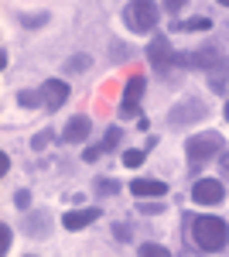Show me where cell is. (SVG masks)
<instances>
[{
  "label": "cell",
  "instance_id": "21",
  "mask_svg": "<svg viewBox=\"0 0 229 257\" xmlns=\"http://www.w3.org/2000/svg\"><path fill=\"white\" fill-rule=\"evenodd\" d=\"M120 138H123V134H120V127H110V131H106V138H103V148H106V151H116V148H120Z\"/></svg>",
  "mask_w": 229,
  "mask_h": 257
},
{
  "label": "cell",
  "instance_id": "33",
  "mask_svg": "<svg viewBox=\"0 0 229 257\" xmlns=\"http://www.w3.org/2000/svg\"><path fill=\"white\" fill-rule=\"evenodd\" d=\"M226 120H229V103H226Z\"/></svg>",
  "mask_w": 229,
  "mask_h": 257
},
{
  "label": "cell",
  "instance_id": "20",
  "mask_svg": "<svg viewBox=\"0 0 229 257\" xmlns=\"http://www.w3.org/2000/svg\"><path fill=\"white\" fill-rule=\"evenodd\" d=\"M96 192H103V196H116V192H123V189H120V182H113V178H99V182H96Z\"/></svg>",
  "mask_w": 229,
  "mask_h": 257
},
{
  "label": "cell",
  "instance_id": "29",
  "mask_svg": "<svg viewBox=\"0 0 229 257\" xmlns=\"http://www.w3.org/2000/svg\"><path fill=\"white\" fill-rule=\"evenodd\" d=\"M161 209H164L161 202H147V199L140 202V213H147V216H151V213H161Z\"/></svg>",
  "mask_w": 229,
  "mask_h": 257
},
{
  "label": "cell",
  "instance_id": "32",
  "mask_svg": "<svg viewBox=\"0 0 229 257\" xmlns=\"http://www.w3.org/2000/svg\"><path fill=\"white\" fill-rule=\"evenodd\" d=\"M215 4H222V7H229V0H215Z\"/></svg>",
  "mask_w": 229,
  "mask_h": 257
},
{
  "label": "cell",
  "instance_id": "1",
  "mask_svg": "<svg viewBox=\"0 0 229 257\" xmlns=\"http://www.w3.org/2000/svg\"><path fill=\"white\" fill-rule=\"evenodd\" d=\"M188 233H191V240H195L198 250L219 254V250L229 243V223L222 216H191Z\"/></svg>",
  "mask_w": 229,
  "mask_h": 257
},
{
  "label": "cell",
  "instance_id": "26",
  "mask_svg": "<svg viewBox=\"0 0 229 257\" xmlns=\"http://www.w3.org/2000/svg\"><path fill=\"white\" fill-rule=\"evenodd\" d=\"M103 151H106L103 144H96V148H86V151H82V161H99V158H103Z\"/></svg>",
  "mask_w": 229,
  "mask_h": 257
},
{
  "label": "cell",
  "instance_id": "6",
  "mask_svg": "<svg viewBox=\"0 0 229 257\" xmlns=\"http://www.w3.org/2000/svg\"><path fill=\"white\" fill-rule=\"evenodd\" d=\"M222 199H226V189L219 178H198L191 189V202H198V206H219Z\"/></svg>",
  "mask_w": 229,
  "mask_h": 257
},
{
  "label": "cell",
  "instance_id": "22",
  "mask_svg": "<svg viewBox=\"0 0 229 257\" xmlns=\"http://www.w3.org/2000/svg\"><path fill=\"white\" fill-rule=\"evenodd\" d=\"M52 138H55L52 131H41V134H35V138H31V148H35V151H45V148L52 144Z\"/></svg>",
  "mask_w": 229,
  "mask_h": 257
},
{
  "label": "cell",
  "instance_id": "30",
  "mask_svg": "<svg viewBox=\"0 0 229 257\" xmlns=\"http://www.w3.org/2000/svg\"><path fill=\"white\" fill-rule=\"evenodd\" d=\"M11 172V155H0V175H7Z\"/></svg>",
  "mask_w": 229,
  "mask_h": 257
},
{
  "label": "cell",
  "instance_id": "31",
  "mask_svg": "<svg viewBox=\"0 0 229 257\" xmlns=\"http://www.w3.org/2000/svg\"><path fill=\"white\" fill-rule=\"evenodd\" d=\"M222 175L229 178V151H226V155H222Z\"/></svg>",
  "mask_w": 229,
  "mask_h": 257
},
{
  "label": "cell",
  "instance_id": "19",
  "mask_svg": "<svg viewBox=\"0 0 229 257\" xmlns=\"http://www.w3.org/2000/svg\"><path fill=\"white\" fill-rule=\"evenodd\" d=\"M41 99H45V96H41V93H35V89H21V93H18V103H21V106H41Z\"/></svg>",
  "mask_w": 229,
  "mask_h": 257
},
{
  "label": "cell",
  "instance_id": "25",
  "mask_svg": "<svg viewBox=\"0 0 229 257\" xmlns=\"http://www.w3.org/2000/svg\"><path fill=\"white\" fill-rule=\"evenodd\" d=\"M7 250H11V226L0 223V254H7Z\"/></svg>",
  "mask_w": 229,
  "mask_h": 257
},
{
  "label": "cell",
  "instance_id": "5",
  "mask_svg": "<svg viewBox=\"0 0 229 257\" xmlns=\"http://www.w3.org/2000/svg\"><path fill=\"white\" fill-rule=\"evenodd\" d=\"M222 62H226V55H222L219 48H195V52H178V65H185V69H205V72H215Z\"/></svg>",
  "mask_w": 229,
  "mask_h": 257
},
{
  "label": "cell",
  "instance_id": "14",
  "mask_svg": "<svg viewBox=\"0 0 229 257\" xmlns=\"http://www.w3.org/2000/svg\"><path fill=\"white\" fill-rule=\"evenodd\" d=\"M209 89L212 93H229V59L215 72H209Z\"/></svg>",
  "mask_w": 229,
  "mask_h": 257
},
{
  "label": "cell",
  "instance_id": "8",
  "mask_svg": "<svg viewBox=\"0 0 229 257\" xmlns=\"http://www.w3.org/2000/svg\"><path fill=\"white\" fill-rule=\"evenodd\" d=\"M205 113H209V110H205L198 99H188V103H178L171 113H168V123H171V127H185L191 120H202Z\"/></svg>",
  "mask_w": 229,
  "mask_h": 257
},
{
  "label": "cell",
  "instance_id": "18",
  "mask_svg": "<svg viewBox=\"0 0 229 257\" xmlns=\"http://www.w3.org/2000/svg\"><path fill=\"white\" fill-rule=\"evenodd\" d=\"M137 254H140V257H168L171 250L161 247V243H144V247H137Z\"/></svg>",
  "mask_w": 229,
  "mask_h": 257
},
{
  "label": "cell",
  "instance_id": "27",
  "mask_svg": "<svg viewBox=\"0 0 229 257\" xmlns=\"http://www.w3.org/2000/svg\"><path fill=\"white\" fill-rule=\"evenodd\" d=\"M185 7H188V0H164V11L168 14H181Z\"/></svg>",
  "mask_w": 229,
  "mask_h": 257
},
{
  "label": "cell",
  "instance_id": "13",
  "mask_svg": "<svg viewBox=\"0 0 229 257\" xmlns=\"http://www.w3.org/2000/svg\"><path fill=\"white\" fill-rule=\"evenodd\" d=\"M48 230H52V216H48V213H45V209H41V213H28V216H24V233H28V237H48Z\"/></svg>",
  "mask_w": 229,
  "mask_h": 257
},
{
  "label": "cell",
  "instance_id": "10",
  "mask_svg": "<svg viewBox=\"0 0 229 257\" xmlns=\"http://www.w3.org/2000/svg\"><path fill=\"white\" fill-rule=\"evenodd\" d=\"M130 192H134L137 199H161L168 192V185L157 182V178H134V182H130Z\"/></svg>",
  "mask_w": 229,
  "mask_h": 257
},
{
  "label": "cell",
  "instance_id": "24",
  "mask_svg": "<svg viewBox=\"0 0 229 257\" xmlns=\"http://www.w3.org/2000/svg\"><path fill=\"white\" fill-rule=\"evenodd\" d=\"M14 206H18V209H31V192H28V189H18V192H14Z\"/></svg>",
  "mask_w": 229,
  "mask_h": 257
},
{
  "label": "cell",
  "instance_id": "2",
  "mask_svg": "<svg viewBox=\"0 0 229 257\" xmlns=\"http://www.w3.org/2000/svg\"><path fill=\"white\" fill-rule=\"evenodd\" d=\"M123 24L134 35H151L157 28V4L154 0H130L123 7Z\"/></svg>",
  "mask_w": 229,
  "mask_h": 257
},
{
  "label": "cell",
  "instance_id": "11",
  "mask_svg": "<svg viewBox=\"0 0 229 257\" xmlns=\"http://www.w3.org/2000/svg\"><path fill=\"white\" fill-rule=\"evenodd\" d=\"M89 131H93V120L89 117H72L65 123V131H62V141H69V144H82V141L89 138Z\"/></svg>",
  "mask_w": 229,
  "mask_h": 257
},
{
  "label": "cell",
  "instance_id": "12",
  "mask_svg": "<svg viewBox=\"0 0 229 257\" xmlns=\"http://www.w3.org/2000/svg\"><path fill=\"white\" fill-rule=\"evenodd\" d=\"M96 219H99V209H69V213L62 216V226H65V230H86Z\"/></svg>",
  "mask_w": 229,
  "mask_h": 257
},
{
  "label": "cell",
  "instance_id": "3",
  "mask_svg": "<svg viewBox=\"0 0 229 257\" xmlns=\"http://www.w3.org/2000/svg\"><path fill=\"white\" fill-rule=\"evenodd\" d=\"M219 151H222V134H215V131L191 134V138L185 141V155H188V165H191V168H198V165L212 161Z\"/></svg>",
  "mask_w": 229,
  "mask_h": 257
},
{
  "label": "cell",
  "instance_id": "4",
  "mask_svg": "<svg viewBox=\"0 0 229 257\" xmlns=\"http://www.w3.org/2000/svg\"><path fill=\"white\" fill-rule=\"evenodd\" d=\"M147 62H151L154 72H171L178 65V52H171V41L164 35H154L151 45H147Z\"/></svg>",
  "mask_w": 229,
  "mask_h": 257
},
{
  "label": "cell",
  "instance_id": "16",
  "mask_svg": "<svg viewBox=\"0 0 229 257\" xmlns=\"http://www.w3.org/2000/svg\"><path fill=\"white\" fill-rule=\"evenodd\" d=\"M174 28L178 31H209L212 21L209 18H191V21H174Z\"/></svg>",
  "mask_w": 229,
  "mask_h": 257
},
{
  "label": "cell",
  "instance_id": "15",
  "mask_svg": "<svg viewBox=\"0 0 229 257\" xmlns=\"http://www.w3.org/2000/svg\"><path fill=\"white\" fill-rule=\"evenodd\" d=\"M52 21V14L48 11H35V14H21V24L28 28V31H38V28H45Z\"/></svg>",
  "mask_w": 229,
  "mask_h": 257
},
{
  "label": "cell",
  "instance_id": "17",
  "mask_svg": "<svg viewBox=\"0 0 229 257\" xmlns=\"http://www.w3.org/2000/svg\"><path fill=\"white\" fill-rule=\"evenodd\" d=\"M89 65H93V55H86V52H82V55H72V59H65V72H86Z\"/></svg>",
  "mask_w": 229,
  "mask_h": 257
},
{
  "label": "cell",
  "instance_id": "7",
  "mask_svg": "<svg viewBox=\"0 0 229 257\" xmlns=\"http://www.w3.org/2000/svg\"><path fill=\"white\" fill-rule=\"evenodd\" d=\"M144 89H147V79H144V76H134V79L127 82V89H123V103H120V113H123V117H137Z\"/></svg>",
  "mask_w": 229,
  "mask_h": 257
},
{
  "label": "cell",
  "instance_id": "23",
  "mask_svg": "<svg viewBox=\"0 0 229 257\" xmlns=\"http://www.w3.org/2000/svg\"><path fill=\"white\" fill-rule=\"evenodd\" d=\"M123 165H127V168L144 165V151H123Z\"/></svg>",
  "mask_w": 229,
  "mask_h": 257
},
{
  "label": "cell",
  "instance_id": "9",
  "mask_svg": "<svg viewBox=\"0 0 229 257\" xmlns=\"http://www.w3.org/2000/svg\"><path fill=\"white\" fill-rule=\"evenodd\" d=\"M41 96H45V106H48V110H58V106L69 99V82L45 79V82H41Z\"/></svg>",
  "mask_w": 229,
  "mask_h": 257
},
{
  "label": "cell",
  "instance_id": "28",
  "mask_svg": "<svg viewBox=\"0 0 229 257\" xmlns=\"http://www.w3.org/2000/svg\"><path fill=\"white\" fill-rule=\"evenodd\" d=\"M113 237L116 240H130V226H127V223H116V226H113Z\"/></svg>",
  "mask_w": 229,
  "mask_h": 257
}]
</instances>
